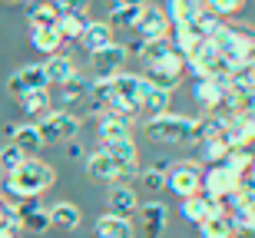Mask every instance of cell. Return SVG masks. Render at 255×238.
I'll list each match as a JSON object with an SVG mask.
<instances>
[{"label": "cell", "instance_id": "cell-9", "mask_svg": "<svg viewBox=\"0 0 255 238\" xmlns=\"http://www.w3.org/2000/svg\"><path fill=\"white\" fill-rule=\"evenodd\" d=\"M7 89L10 96H23V93H33V89H50V79H47V70L43 63H27V67H20L10 73L7 79Z\"/></svg>", "mask_w": 255, "mask_h": 238}, {"label": "cell", "instance_id": "cell-26", "mask_svg": "<svg viewBox=\"0 0 255 238\" xmlns=\"http://www.w3.org/2000/svg\"><path fill=\"white\" fill-rule=\"evenodd\" d=\"M86 169H90V175H93V179L110 182V185H113V182H120V175H123V172H120V165H116V162L110 159L103 149L90 153V159H86Z\"/></svg>", "mask_w": 255, "mask_h": 238}, {"label": "cell", "instance_id": "cell-11", "mask_svg": "<svg viewBox=\"0 0 255 238\" xmlns=\"http://www.w3.org/2000/svg\"><path fill=\"white\" fill-rule=\"evenodd\" d=\"M106 205H110V215L132 219V215L139 212V195H136V189H129L126 182H113V185H110V195H106Z\"/></svg>", "mask_w": 255, "mask_h": 238}, {"label": "cell", "instance_id": "cell-42", "mask_svg": "<svg viewBox=\"0 0 255 238\" xmlns=\"http://www.w3.org/2000/svg\"><path fill=\"white\" fill-rule=\"evenodd\" d=\"M252 67H255V50H252Z\"/></svg>", "mask_w": 255, "mask_h": 238}, {"label": "cell", "instance_id": "cell-27", "mask_svg": "<svg viewBox=\"0 0 255 238\" xmlns=\"http://www.w3.org/2000/svg\"><path fill=\"white\" fill-rule=\"evenodd\" d=\"M23 13H27L30 23H40V27H53L60 17L53 0H23Z\"/></svg>", "mask_w": 255, "mask_h": 238}, {"label": "cell", "instance_id": "cell-36", "mask_svg": "<svg viewBox=\"0 0 255 238\" xmlns=\"http://www.w3.org/2000/svg\"><path fill=\"white\" fill-rule=\"evenodd\" d=\"M27 159H30V156H23L13 143L3 146V149H0V172H7V175H10V172H17Z\"/></svg>", "mask_w": 255, "mask_h": 238}, {"label": "cell", "instance_id": "cell-21", "mask_svg": "<svg viewBox=\"0 0 255 238\" xmlns=\"http://www.w3.org/2000/svg\"><path fill=\"white\" fill-rule=\"evenodd\" d=\"M199 235L202 238H239V225L229 212H216V215H209L199 225Z\"/></svg>", "mask_w": 255, "mask_h": 238}, {"label": "cell", "instance_id": "cell-19", "mask_svg": "<svg viewBox=\"0 0 255 238\" xmlns=\"http://www.w3.org/2000/svg\"><path fill=\"white\" fill-rule=\"evenodd\" d=\"M192 99H196L199 106H206L209 113H216L219 106H222V99H226V89H222L219 79L196 77V83H192Z\"/></svg>", "mask_w": 255, "mask_h": 238}, {"label": "cell", "instance_id": "cell-39", "mask_svg": "<svg viewBox=\"0 0 255 238\" xmlns=\"http://www.w3.org/2000/svg\"><path fill=\"white\" fill-rule=\"evenodd\" d=\"M60 13H86L90 10V0H53Z\"/></svg>", "mask_w": 255, "mask_h": 238}, {"label": "cell", "instance_id": "cell-16", "mask_svg": "<svg viewBox=\"0 0 255 238\" xmlns=\"http://www.w3.org/2000/svg\"><path fill=\"white\" fill-rule=\"evenodd\" d=\"M136 215H139V222H142L146 238H159L162 232H166V225H169V209H166L162 202H146Z\"/></svg>", "mask_w": 255, "mask_h": 238}, {"label": "cell", "instance_id": "cell-33", "mask_svg": "<svg viewBox=\"0 0 255 238\" xmlns=\"http://www.w3.org/2000/svg\"><path fill=\"white\" fill-rule=\"evenodd\" d=\"M226 27V23H222V17H219V13H212V10H202V13H199V20H196V33H199V40H216L219 37V30Z\"/></svg>", "mask_w": 255, "mask_h": 238}, {"label": "cell", "instance_id": "cell-28", "mask_svg": "<svg viewBox=\"0 0 255 238\" xmlns=\"http://www.w3.org/2000/svg\"><path fill=\"white\" fill-rule=\"evenodd\" d=\"M43 70H47L50 86H53V83L60 86V83H66V79L76 73V63H73V57H70V53H53V57H47Z\"/></svg>", "mask_w": 255, "mask_h": 238}, {"label": "cell", "instance_id": "cell-8", "mask_svg": "<svg viewBox=\"0 0 255 238\" xmlns=\"http://www.w3.org/2000/svg\"><path fill=\"white\" fill-rule=\"evenodd\" d=\"M239 182L242 179H239L232 169H226L222 162H219V165H209V169L202 172V195H209V199H216V202L226 205V199L239 189Z\"/></svg>", "mask_w": 255, "mask_h": 238}, {"label": "cell", "instance_id": "cell-31", "mask_svg": "<svg viewBox=\"0 0 255 238\" xmlns=\"http://www.w3.org/2000/svg\"><path fill=\"white\" fill-rule=\"evenodd\" d=\"M53 27H57V33L63 40H80L83 30L90 27V13H60Z\"/></svg>", "mask_w": 255, "mask_h": 238}, {"label": "cell", "instance_id": "cell-5", "mask_svg": "<svg viewBox=\"0 0 255 238\" xmlns=\"http://www.w3.org/2000/svg\"><path fill=\"white\" fill-rule=\"evenodd\" d=\"M40 133H43V143L47 146H63V143H73L76 133H80V119H76L70 109H60L53 113L50 109L43 119H40Z\"/></svg>", "mask_w": 255, "mask_h": 238}, {"label": "cell", "instance_id": "cell-38", "mask_svg": "<svg viewBox=\"0 0 255 238\" xmlns=\"http://www.w3.org/2000/svg\"><path fill=\"white\" fill-rule=\"evenodd\" d=\"M142 189L146 192H162L166 189V169H159V165H152V169H146L142 172Z\"/></svg>", "mask_w": 255, "mask_h": 238}, {"label": "cell", "instance_id": "cell-35", "mask_svg": "<svg viewBox=\"0 0 255 238\" xmlns=\"http://www.w3.org/2000/svg\"><path fill=\"white\" fill-rule=\"evenodd\" d=\"M139 17H142V7H113L110 10V27H136L139 23Z\"/></svg>", "mask_w": 255, "mask_h": 238}, {"label": "cell", "instance_id": "cell-4", "mask_svg": "<svg viewBox=\"0 0 255 238\" xmlns=\"http://www.w3.org/2000/svg\"><path fill=\"white\" fill-rule=\"evenodd\" d=\"M186 70H189L192 77H206V79L229 77L226 60H222V53H219V47L212 40H199V47L186 57Z\"/></svg>", "mask_w": 255, "mask_h": 238}, {"label": "cell", "instance_id": "cell-10", "mask_svg": "<svg viewBox=\"0 0 255 238\" xmlns=\"http://www.w3.org/2000/svg\"><path fill=\"white\" fill-rule=\"evenodd\" d=\"M136 33H139V40L142 43H152V40H169V30H172V23H169V13L166 10H159V7H142V17H139V23H136Z\"/></svg>", "mask_w": 255, "mask_h": 238}, {"label": "cell", "instance_id": "cell-15", "mask_svg": "<svg viewBox=\"0 0 255 238\" xmlns=\"http://www.w3.org/2000/svg\"><path fill=\"white\" fill-rule=\"evenodd\" d=\"M10 143L17 146L23 156H37L43 149V133H40L37 123H20V126H10Z\"/></svg>", "mask_w": 255, "mask_h": 238}, {"label": "cell", "instance_id": "cell-30", "mask_svg": "<svg viewBox=\"0 0 255 238\" xmlns=\"http://www.w3.org/2000/svg\"><path fill=\"white\" fill-rule=\"evenodd\" d=\"M50 106H53L50 89H33V93H23V96H20V109H23L30 119H37V123L50 113Z\"/></svg>", "mask_w": 255, "mask_h": 238}, {"label": "cell", "instance_id": "cell-7", "mask_svg": "<svg viewBox=\"0 0 255 238\" xmlns=\"http://www.w3.org/2000/svg\"><path fill=\"white\" fill-rule=\"evenodd\" d=\"M182 77H186V57L176 53V50H169L159 63L146 67V79H149L152 86H159V89H169V93L176 89V83H179Z\"/></svg>", "mask_w": 255, "mask_h": 238}, {"label": "cell", "instance_id": "cell-13", "mask_svg": "<svg viewBox=\"0 0 255 238\" xmlns=\"http://www.w3.org/2000/svg\"><path fill=\"white\" fill-rule=\"evenodd\" d=\"M20 212V229L30 232V235H43L50 225V205H37V199H27L23 205H17Z\"/></svg>", "mask_w": 255, "mask_h": 238}, {"label": "cell", "instance_id": "cell-40", "mask_svg": "<svg viewBox=\"0 0 255 238\" xmlns=\"http://www.w3.org/2000/svg\"><path fill=\"white\" fill-rule=\"evenodd\" d=\"M113 7H146V0H113Z\"/></svg>", "mask_w": 255, "mask_h": 238}, {"label": "cell", "instance_id": "cell-2", "mask_svg": "<svg viewBox=\"0 0 255 238\" xmlns=\"http://www.w3.org/2000/svg\"><path fill=\"white\" fill-rule=\"evenodd\" d=\"M146 136L162 146H192L196 143V119L182 113H162L146 119Z\"/></svg>", "mask_w": 255, "mask_h": 238}, {"label": "cell", "instance_id": "cell-20", "mask_svg": "<svg viewBox=\"0 0 255 238\" xmlns=\"http://www.w3.org/2000/svg\"><path fill=\"white\" fill-rule=\"evenodd\" d=\"M206 0H169V23L172 27H196Z\"/></svg>", "mask_w": 255, "mask_h": 238}, {"label": "cell", "instance_id": "cell-3", "mask_svg": "<svg viewBox=\"0 0 255 238\" xmlns=\"http://www.w3.org/2000/svg\"><path fill=\"white\" fill-rule=\"evenodd\" d=\"M226 60V70L229 73H236V70L249 67L252 63V50H255V33L252 30H242V27H222L219 30V37L212 40Z\"/></svg>", "mask_w": 255, "mask_h": 238}, {"label": "cell", "instance_id": "cell-29", "mask_svg": "<svg viewBox=\"0 0 255 238\" xmlns=\"http://www.w3.org/2000/svg\"><path fill=\"white\" fill-rule=\"evenodd\" d=\"M132 222L120 219V215H110L106 212L103 219H96V238H132Z\"/></svg>", "mask_w": 255, "mask_h": 238}, {"label": "cell", "instance_id": "cell-24", "mask_svg": "<svg viewBox=\"0 0 255 238\" xmlns=\"http://www.w3.org/2000/svg\"><path fill=\"white\" fill-rule=\"evenodd\" d=\"M80 222H83V215H80V209H76L73 202H53V205H50V225H53V229L76 232Z\"/></svg>", "mask_w": 255, "mask_h": 238}, {"label": "cell", "instance_id": "cell-12", "mask_svg": "<svg viewBox=\"0 0 255 238\" xmlns=\"http://www.w3.org/2000/svg\"><path fill=\"white\" fill-rule=\"evenodd\" d=\"M126 57H129V50L120 47V43H110L106 50L93 53V70H96V77L106 79V77H116V73H123Z\"/></svg>", "mask_w": 255, "mask_h": 238}, {"label": "cell", "instance_id": "cell-6", "mask_svg": "<svg viewBox=\"0 0 255 238\" xmlns=\"http://www.w3.org/2000/svg\"><path fill=\"white\" fill-rule=\"evenodd\" d=\"M166 189L179 199H192L202 192V165L199 162H176L166 172Z\"/></svg>", "mask_w": 255, "mask_h": 238}, {"label": "cell", "instance_id": "cell-18", "mask_svg": "<svg viewBox=\"0 0 255 238\" xmlns=\"http://www.w3.org/2000/svg\"><path fill=\"white\" fill-rule=\"evenodd\" d=\"M80 43H83V47H86V53L93 57V53L106 50L110 43H116V33H113V27H110L106 20H90V27L83 30V37H80Z\"/></svg>", "mask_w": 255, "mask_h": 238}, {"label": "cell", "instance_id": "cell-34", "mask_svg": "<svg viewBox=\"0 0 255 238\" xmlns=\"http://www.w3.org/2000/svg\"><path fill=\"white\" fill-rule=\"evenodd\" d=\"M196 149H199V156H202L206 165H219V162H226V156H229V143L226 139H209V143L196 146Z\"/></svg>", "mask_w": 255, "mask_h": 238}, {"label": "cell", "instance_id": "cell-25", "mask_svg": "<svg viewBox=\"0 0 255 238\" xmlns=\"http://www.w3.org/2000/svg\"><path fill=\"white\" fill-rule=\"evenodd\" d=\"M30 43H33V50H37V53L53 57V53H60V47H63V37L57 33V27H40V23H30Z\"/></svg>", "mask_w": 255, "mask_h": 238}, {"label": "cell", "instance_id": "cell-1", "mask_svg": "<svg viewBox=\"0 0 255 238\" xmlns=\"http://www.w3.org/2000/svg\"><path fill=\"white\" fill-rule=\"evenodd\" d=\"M53 179H57V172H53L50 162L27 159L17 172H10V175H7V195H13V199H20V202L40 199V195L53 185Z\"/></svg>", "mask_w": 255, "mask_h": 238}, {"label": "cell", "instance_id": "cell-37", "mask_svg": "<svg viewBox=\"0 0 255 238\" xmlns=\"http://www.w3.org/2000/svg\"><path fill=\"white\" fill-rule=\"evenodd\" d=\"M206 7L212 10V13H219V17H236V13H242V7H246V0H206Z\"/></svg>", "mask_w": 255, "mask_h": 238}, {"label": "cell", "instance_id": "cell-17", "mask_svg": "<svg viewBox=\"0 0 255 238\" xmlns=\"http://www.w3.org/2000/svg\"><path fill=\"white\" fill-rule=\"evenodd\" d=\"M90 86H93V79L83 77V73L76 70L66 83L57 86V96H60V103H63V106H80V103H86V99H90Z\"/></svg>", "mask_w": 255, "mask_h": 238}, {"label": "cell", "instance_id": "cell-23", "mask_svg": "<svg viewBox=\"0 0 255 238\" xmlns=\"http://www.w3.org/2000/svg\"><path fill=\"white\" fill-rule=\"evenodd\" d=\"M139 113H149V116L169 113V89H159V86H152L146 79V86L139 93Z\"/></svg>", "mask_w": 255, "mask_h": 238}, {"label": "cell", "instance_id": "cell-22", "mask_svg": "<svg viewBox=\"0 0 255 238\" xmlns=\"http://www.w3.org/2000/svg\"><path fill=\"white\" fill-rule=\"evenodd\" d=\"M132 133V116L123 113H103L100 116V139L110 143V139H129Z\"/></svg>", "mask_w": 255, "mask_h": 238}, {"label": "cell", "instance_id": "cell-14", "mask_svg": "<svg viewBox=\"0 0 255 238\" xmlns=\"http://www.w3.org/2000/svg\"><path fill=\"white\" fill-rule=\"evenodd\" d=\"M182 219L189 222V225H202V222L209 219V215H216V212H226V205L216 199H209V195H192V199H182Z\"/></svg>", "mask_w": 255, "mask_h": 238}, {"label": "cell", "instance_id": "cell-41", "mask_svg": "<svg viewBox=\"0 0 255 238\" xmlns=\"http://www.w3.org/2000/svg\"><path fill=\"white\" fill-rule=\"evenodd\" d=\"M0 3H23V0H0Z\"/></svg>", "mask_w": 255, "mask_h": 238}, {"label": "cell", "instance_id": "cell-32", "mask_svg": "<svg viewBox=\"0 0 255 238\" xmlns=\"http://www.w3.org/2000/svg\"><path fill=\"white\" fill-rule=\"evenodd\" d=\"M169 43L176 53H182V57H189L192 50L199 47V33L192 27H172L169 30Z\"/></svg>", "mask_w": 255, "mask_h": 238}]
</instances>
